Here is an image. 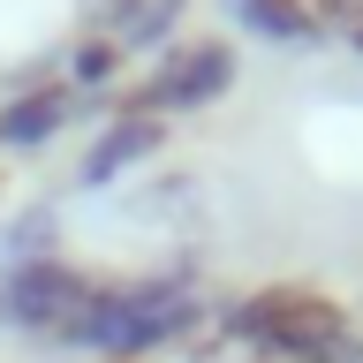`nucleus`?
<instances>
[{
	"instance_id": "nucleus-1",
	"label": "nucleus",
	"mask_w": 363,
	"mask_h": 363,
	"mask_svg": "<svg viewBox=\"0 0 363 363\" xmlns=\"http://www.w3.org/2000/svg\"><path fill=\"white\" fill-rule=\"evenodd\" d=\"M204 325V303L189 295V280L182 272H159V280H99V295H91L84 311L68 318V348H99V356H152V348H167V340H189Z\"/></svg>"
},
{
	"instance_id": "nucleus-2",
	"label": "nucleus",
	"mask_w": 363,
	"mask_h": 363,
	"mask_svg": "<svg viewBox=\"0 0 363 363\" xmlns=\"http://www.w3.org/2000/svg\"><path fill=\"white\" fill-rule=\"evenodd\" d=\"M220 333L250 340L265 363H303L311 348L348 333V311L333 295H318V288H257V295H242V303L220 311Z\"/></svg>"
},
{
	"instance_id": "nucleus-3",
	"label": "nucleus",
	"mask_w": 363,
	"mask_h": 363,
	"mask_svg": "<svg viewBox=\"0 0 363 363\" xmlns=\"http://www.w3.org/2000/svg\"><path fill=\"white\" fill-rule=\"evenodd\" d=\"M235 76H242V61H235V45H227V38L167 45L159 68L121 99V113H152V121H167V113H197V106H212V99H227Z\"/></svg>"
},
{
	"instance_id": "nucleus-4",
	"label": "nucleus",
	"mask_w": 363,
	"mask_h": 363,
	"mask_svg": "<svg viewBox=\"0 0 363 363\" xmlns=\"http://www.w3.org/2000/svg\"><path fill=\"white\" fill-rule=\"evenodd\" d=\"M91 295H99V280H91L84 265H68V257H30V265H8L0 272V325L8 333H68V318L84 311Z\"/></svg>"
},
{
	"instance_id": "nucleus-5",
	"label": "nucleus",
	"mask_w": 363,
	"mask_h": 363,
	"mask_svg": "<svg viewBox=\"0 0 363 363\" xmlns=\"http://www.w3.org/2000/svg\"><path fill=\"white\" fill-rule=\"evenodd\" d=\"M159 144H167V121H152V113H113L106 129L91 136V152H84V167H76V182H84V189H106V182H121L129 167H144Z\"/></svg>"
},
{
	"instance_id": "nucleus-6",
	"label": "nucleus",
	"mask_w": 363,
	"mask_h": 363,
	"mask_svg": "<svg viewBox=\"0 0 363 363\" xmlns=\"http://www.w3.org/2000/svg\"><path fill=\"white\" fill-rule=\"evenodd\" d=\"M68 121H76V91H61V84L16 91V99L0 106V152H45Z\"/></svg>"
},
{
	"instance_id": "nucleus-7",
	"label": "nucleus",
	"mask_w": 363,
	"mask_h": 363,
	"mask_svg": "<svg viewBox=\"0 0 363 363\" xmlns=\"http://www.w3.org/2000/svg\"><path fill=\"white\" fill-rule=\"evenodd\" d=\"M227 8H235V23L250 38H265V45H311L325 30L311 16V0H227Z\"/></svg>"
},
{
	"instance_id": "nucleus-8",
	"label": "nucleus",
	"mask_w": 363,
	"mask_h": 363,
	"mask_svg": "<svg viewBox=\"0 0 363 363\" xmlns=\"http://www.w3.org/2000/svg\"><path fill=\"white\" fill-rule=\"evenodd\" d=\"M68 84H76V91L121 84V45H113V38H84L76 53H68Z\"/></svg>"
},
{
	"instance_id": "nucleus-9",
	"label": "nucleus",
	"mask_w": 363,
	"mask_h": 363,
	"mask_svg": "<svg viewBox=\"0 0 363 363\" xmlns=\"http://www.w3.org/2000/svg\"><path fill=\"white\" fill-rule=\"evenodd\" d=\"M311 16L325 23V30H333V38L348 45L356 61H363V0H311Z\"/></svg>"
},
{
	"instance_id": "nucleus-10",
	"label": "nucleus",
	"mask_w": 363,
	"mask_h": 363,
	"mask_svg": "<svg viewBox=\"0 0 363 363\" xmlns=\"http://www.w3.org/2000/svg\"><path fill=\"white\" fill-rule=\"evenodd\" d=\"M113 363H136V356H113Z\"/></svg>"
}]
</instances>
